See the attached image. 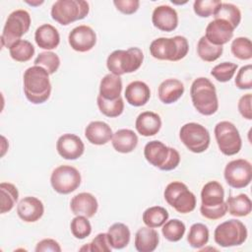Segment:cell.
Returning <instances> with one entry per match:
<instances>
[{
	"label": "cell",
	"mask_w": 252,
	"mask_h": 252,
	"mask_svg": "<svg viewBox=\"0 0 252 252\" xmlns=\"http://www.w3.org/2000/svg\"><path fill=\"white\" fill-rule=\"evenodd\" d=\"M35 251L36 252H43V251L61 252V247L56 240L52 238H44L36 244Z\"/></svg>",
	"instance_id": "obj_48"
},
{
	"label": "cell",
	"mask_w": 252,
	"mask_h": 252,
	"mask_svg": "<svg viewBox=\"0 0 252 252\" xmlns=\"http://www.w3.org/2000/svg\"><path fill=\"white\" fill-rule=\"evenodd\" d=\"M70 229L77 239H85L92 233V224L87 217L76 216L70 223Z\"/></svg>",
	"instance_id": "obj_41"
},
{
	"label": "cell",
	"mask_w": 252,
	"mask_h": 252,
	"mask_svg": "<svg viewBox=\"0 0 252 252\" xmlns=\"http://www.w3.org/2000/svg\"><path fill=\"white\" fill-rule=\"evenodd\" d=\"M24 94L27 99L33 104L45 102L51 94L49 74L39 66L29 67L23 76Z\"/></svg>",
	"instance_id": "obj_1"
},
{
	"label": "cell",
	"mask_w": 252,
	"mask_h": 252,
	"mask_svg": "<svg viewBox=\"0 0 252 252\" xmlns=\"http://www.w3.org/2000/svg\"><path fill=\"white\" fill-rule=\"evenodd\" d=\"M1 193V214L10 212L19 199V191L17 187L9 182H2L0 184Z\"/></svg>",
	"instance_id": "obj_33"
},
{
	"label": "cell",
	"mask_w": 252,
	"mask_h": 252,
	"mask_svg": "<svg viewBox=\"0 0 252 252\" xmlns=\"http://www.w3.org/2000/svg\"><path fill=\"white\" fill-rule=\"evenodd\" d=\"M90 12V5L84 0H58L51 7V18L62 26L85 19Z\"/></svg>",
	"instance_id": "obj_7"
},
{
	"label": "cell",
	"mask_w": 252,
	"mask_h": 252,
	"mask_svg": "<svg viewBox=\"0 0 252 252\" xmlns=\"http://www.w3.org/2000/svg\"><path fill=\"white\" fill-rule=\"evenodd\" d=\"M27 4L31 5V6H38V5H41L43 3V1H36V2H31V1H26Z\"/></svg>",
	"instance_id": "obj_50"
},
{
	"label": "cell",
	"mask_w": 252,
	"mask_h": 252,
	"mask_svg": "<svg viewBox=\"0 0 252 252\" xmlns=\"http://www.w3.org/2000/svg\"><path fill=\"white\" fill-rule=\"evenodd\" d=\"M234 84L239 90H251L252 88V66H242L236 74Z\"/></svg>",
	"instance_id": "obj_45"
},
{
	"label": "cell",
	"mask_w": 252,
	"mask_h": 252,
	"mask_svg": "<svg viewBox=\"0 0 252 252\" xmlns=\"http://www.w3.org/2000/svg\"><path fill=\"white\" fill-rule=\"evenodd\" d=\"M209 236V228L204 223L196 222L190 226L187 241L191 247L201 249L208 243Z\"/></svg>",
	"instance_id": "obj_34"
},
{
	"label": "cell",
	"mask_w": 252,
	"mask_h": 252,
	"mask_svg": "<svg viewBox=\"0 0 252 252\" xmlns=\"http://www.w3.org/2000/svg\"><path fill=\"white\" fill-rule=\"evenodd\" d=\"M225 203L228 213L234 217H246L252 210L251 200L246 194L230 196Z\"/></svg>",
	"instance_id": "obj_30"
},
{
	"label": "cell",
	"mask_w": 252,
	"mask_h": 252,
	"mask_svg": "<svg viewBox=\"0 0 252 252\" xmlns=\"http://www.w3.org/2000/svg\"><path fill=\"white\" fill-rule=\"evenodd\" d=\"M185 230L186 227L183 221L178 219H172L163 223L161 233L166 240L170 242H177L183 237Z\"/></svg>",
	"instance_id": "obj_38"
},
{
	"label": "cell",
	"mask_w": 252,
	"mask_h": 252,
	"mask_svg": "<svg viewBox=\"0 0 252 252\" xmlns=\"http://www.w3.org/2000/svg\"><path fill=\"white\" fill-rule=\"evenodd\" d=\"M110 246L113 249H123L130 241L131 232L129 227L122 222H115L107 230Z\"/></svg>",
	"instance_id": "obj_29"
},
{
	"label": "cell",
	"mask_w": 252,
	"mask_h": 252,
	"mask_svg": "<svg viewBox=\"0 0 252 252\" xmlns=\"http://www.w3.org/2000/svg\"><path fill=\"white\" fill-rule=\"evenodd\" d=\"M152 22L158 30L169 32L177 28L178 15L174 8L168 5H160L154 9Z\"/></svg>",
	"instance_id": "obj_18"
},
{
	"label": "cell",
	"mask_w": 252,
	"mask_h": 252,
	"mask_svg": "<svg viewBox=\"0 0 252 252\" xmlns=\"http://www.w3.org/2000/svg\"><path fill=\"white\" fill-rule=\"evenodd\" d=\"M33 45L26 39H20L9 48L10 56L17 62H27L34 55Z\"/></svg>",
	"instance_id": "obj_36"
},
{
	"label": "cell",
	"mask_w": 252,
	"mask_h": 252,
	"mask_svg": "<svg viewBox=\"0 0 252 252\" xmlns=\"http://www.w3.org/2000/svg\"><path fill=\"white\" fill-rule=\"evenodd\" d=\"M159 242L158 231L149 226L141 227L135 234V248L139 252H153L157 249Z\"/></svg>",
	"instance_id": "obj_27"
},
{
	"label": "cell",
	"mask_w": 252,
	"mask_h": 252,
	"mask_svg": "<svg viewBox=\"0 0 252 252\" xmlns=\"http://www.w3.org/2000/svg\"><path fill=\"white\" fill-rule=\"evenodd\" d=\"M193 106L202 115L210 116L219 109V99L215 85L205 77L195 79L190 88Z\"/></svg>",
	"instance_id": "obj_3"
},
{
	"label": "cell",
	"mask_w": 252,
	"mask_h": 252,
	"mask_svg": "<svg viewBox=\"0 0 252 252\" xmlns=\"http://www.w3.org/2000/svg\"><path fill=\"white\" fill-rule=\"evenodd\" d=\"M185 88L181 81L177 79H166L162 81L158 89L159 100L164 104H171L177 101L184 94Z\"/></svg>",
	"instance_id": "obj_23"
},
{
	"label": "cell",
	"mask_w": 252,
	"mask_h": 252,
	"mask_svg": "<svg viewBox=\"0 0 252 252\" xmlns=\"http://www.w3.org/2000/svg\"><path fill=\"white\" fill-rule=\"evenodd\" d=\"M237 70V64L232 62H222L216 65L212 71L211 75L220 83H226L230 81Z\"/></svg>",
	"instance_id": "obj_42"
},
{
	"label": "cell",
	"mask_w": 252,
	"mask_h": 252,
	"mask_svg": "<svg viewBox=\"0 0 252 252\" xmlns=\"http://www.w3.org/2000/svg\"><path fill=\"white\" fill-rule=\"evenodd\" d=\"M135 128L137 132L144 137L154 136L158 134L161 128V119L156 112L144 111L137 116Z\"/></svg>",
	"instance_id": "obj_24"
},
{
	"label": "cell",
	"mask_w": 252,
	"mask_h": 252,
	"mask_svg": "<svg viewBox=\"0 0 252 252\" xmlns=\"http://www.w3.org/2000/svg\"><path fill=\"white\" fill-rule=\"evenodd\" d=\"M56 150L58 155L64 159L74 160L83 156L85 145L79 136L65 133L58 138L56 142Z\"/></svg>",
	"instance_id": "obj_16"
},
{
	"label": "cell",
	"mask_w": 252,
	"mask_h": 252,
	"mask_svg": "<svg viewBox=\"0 0 252 252\" xmlns=\"http://www.w3.org/2000/svg\"><path fill=\"white\" fill-rule=\"evenodd\" d=\"M31 16L28 11L18 9L13 11L7 18L1 34V44L3 47L10 48L16 41L27 33L31 27Z\"/></svg>",
	"instance_id": "obj_8"
},
{
	"label": "cell",
	"mask_w": 252,
	"mask_h": 252,
	"mask_svg": "<svg viewBox=\"0 0 252 252\" xmlns=\"http://www.w3.org/2000/svg\"><path fill=\"white\" fill-rule=\"evenodd\" d=\"M230 50L233 56L240 60H250L252 58V43L248 37L238 36L233 39Z\"/></svg>",
	"instance_id": "obj_39"
},
{
	"label": "cell",
	"mask_w": 252,
	"mask_h": 252,
	"mask_svg": "<svg viewBox=\"0 0 252 252\" xmlns=\"http://www.w3.org/2000/svg\"><path fill=\"white\" fill-rule=\"evenodd\" d=\"M68 42L71 48L75 51L87 52L94 47L96 43V34L91 27L80 25L69 32Z\"/></svg>",
	"instance_id": "obj_15"
},
{
	"label": "cell",
	"mask_w": 252,
	"mask_h": 252,
	"mask_svg": "<svg viewBox=\"0 0 252 252\" xmlns=\"http://www.w3.org/2000/svg\"><path fill=\"white\" fill-rule=\"evenodd\" d=\"M166 203L180 214H188L196 208V196L181 181H172L164 189Z\"/></svg>",
	"instance_id": "obj_9"
},
{
	"label": "cell",
	"mask_w": 252,
	"mask_h": 252,
	"mask_svg": "<svg viewBox=\"0 0 252 252\" xmlns=\"http://www.w3.org/2000/svg\"><path fill=\"white\" fill-rule=\"evenodd\" d=\"M112 136L111 127L103 121H92L85 128V137L93 145H105L111 140Z\"/></svg>",
	"instance_id": "obj_21"
},
{
	"label": "cell",
	"mask_w": 252,
	"mask_h": 252,
	"mask_svg": "<svg viewBox=\"0 0 252 252\" xmlns=\"http://www.w3.org/2000/svg\"><path fill=\"white\" fill-rule=\"evenodd\" d=\"M179 138L183 145L194 154L204 153L209 148L211 142L208 129L196 122H189L181 126Z\"/></svg>",
	"instance_id": "obj_12"
},
{
	"label": "cell",
	"mask_w": 252,
	"mask_h": 252,
	"mask_svg": "<svg viewBox=\"0 0 252 252\" xmlns=\"http://www.w3.org/2000/svg\"><path fill=\"white\" fill-rule=\"evenodd\" d=\"M113 4L119 12L125 15L136 13L140 7V1L138 0H114Z\"/></svg>",
	"instance_id": "obj_46"
},
{
	"label": "cell",
	"mask_w": 252,
	"mask_h": 252,
	"mask_svg": "<svg viewBox=\"0 0 252 252\" xmlns=\"http://www.w3.org/2000/svg\"><path fill=\"white\" fill-rule=\"evenodd\" d=\"M168 212L160 206H153L146 209L143 213L142 220L146 226L149 227H160L168 220Z\"/></svg>",
	"instance_id": "obj_32"
},
{
	"label": "cell",
	"mask_w": 252,
	"mask_h": 252,
	"mask_svg": "<svg viewBox=\"0 0 252 252\" xmlns=\"http://www.w3.org/2000/svg\"><path fill=\"white\" fill-rule=\"evenodd\" d=\"M200 213L205 219L212 220L221 219L227 213L224 190L220 182L213 180L203 186Z\"/></svg>",
	"instance_id": "obj_2"
},
{
	"label": "cell",
	"mask_w": 252,
	"mask_h": 252,
	"mask_svg": "<svg viewBox=\"0 0 252 252\" xmlns=\"http://www.w3.org/2000/svg\"><path fill=\"white\" fill-rule=\"evenodd\" d=\"M43 203L33 196L24 197L17 205V214L26 222L37 221L43 216Z\"/></svg>",
	"instance_id": "obj_19"
},
{
	"label": "cell",
	"mask_w": 252,
	"mask_h": 252,
	"mask_svg": "<svg viewBox=\"0 0 252 252\" xmlns=\"http://www.w3.org/2000/svg\"><path fill=\"white\" fill-rule=\"evenodd\" d=\"M1 139H2V153H1V157H3V156L5 155V152L7 151V149L4 147V144H5V143L8 144V143H7V141H6V139H5L4 136H1Z\"/></svg>",
	"instance_id": "obj_49"
},
{
	"label": "cell",
	"mask_w": 252,
	"mask_h": 252,
	"mask_svg": "<svg viewBox=\"0 0 252 252\" xmlns=\"http://www.w3.org/2000/svg\"><path fill=\"white\" fill-rule=\"evenodd\" d=\"M122 92V80L111 73L106 74L99 83V94L104 99L113 100L120 97Z\"/></svg>",
	"instance_id": "obj_28"
},
{
	"label": "cell",
	"mask_w": 252,
	"mask_h": 252,
	"mask_svg": "<svg viewBox=\"0 0 252 252\" xmlns=\"http://www.w3.org/2000/svg\"><path fill=\"white\" fill-rule=\"evenodd\" d=\"M124 96L126 101L132 106H143L151 97L150 87L142 81H133L127 85Z\"/></svg>",
	"instance_id": "obj_22"
},
{
	"label": "cell",
	"mask_w": 252,
	"mask_h": 252,
	"mask_svg": "<svg viewBox=\"0 0 252 252\" xmlns=\"http://www.w3.org/2000/svg\"><path fill=\"white\" fill-rule=\"evenodd\" d=\"M112 247L110 246V242L108 239L107 232L98 233L91 243L86 244L85 246L81 247V251H97V252H110Z\"/></svg>",
	"instance_id": "obj_43"
},
{
	"label": "cell",
	"mask_w": 252,
	"mask_h": 252,
	"mask_svg": "<svg viewBox=\"0 0 252 252\" xmlns=\"http://www.w3.org/2000/svg\"><path fill=\"white\" fill-rule=\"evenodd\" d=\"M248 232L245 224L236 219L220 223L214 231L215 242L220 247L238 246L245 242Z\"/></svg>",
	"instance_id": "obj_10"
},
{
	"label": "cell",
	"mask_w": 252,
	"mask_h": 252,
	"mask_svg": "<svg viewBox=\"0 0 252 252\" xmlns=\"http://www.w3.org/2000/svg\"><path fill=\"white\" fill-rule=\"evenodd\" d=\"M144 157L150 164L163 171L175 169L180 162V155L177 150L167 147L158 140L150 141L146 144Z\"/></svg>",
	"instance_id": "obj_5"
},
{
	"label": "cell",
	"mask_w": 252,
	"mask_h": 252,
	"mask_svg": "<svg viewBox=\"0 0 252 252\" xmlns=\"http://www.w3.org/2000/svg\"><path fill=\"white\" fill-rule=\"evenodd\" d=\"M215 138L219 150L224 156H234L239 153L242 141L236 126L229 121H220L215 126Z\"/></svg>",
	"instance_id": "obj_11"
},
{
	"label": "cell",
	"mask_w": 252,
	"mask_h": 252,
	"mask_svg": "<svg viewBox=\"0 0 252 252\" xmlns=\"http://www.w3.org/2000/svg\"><path fill=\"white\" fill-rule=\"evenodd\" d=\"M226 183L235 189H241L248 186L252 179V165L243 158H237L229 161L223 171Z\"/></svg>",
	"instance_id": "obj_14"
},
{
	"label": "cell",
	"mask_w": 252,
	"mask_h": 252,
	"mask_svg": "<svg viewBox=\"0 0 252 252\" xmlns=\"http://www.w3.org/2000/svg\"><path fill=\"white\" fill-rule=\"evenodd\" d=\"M233 32L234 29L227 22L215 19L208 24L204 36L212 44L222 46L232 38Z\"/></svg>",
	"instance_id": "obj_17"
},
{
	"label": "cell",
	"mask_w": 252,
	"mask_h": 252,
	"mask_svg": "<svg viewBox=\"0 0 252 252\" xmlns=\"http://www.w3.org/2000/svg\"><path fill=\"white\" fill-rule=\"evenodd\" d=\"M33 63L35 66L45 69L49 75H52L60 67V58L52 51H43L36 56Z\"/></svg>",
	"instance_id": "obj_40"
},
{
	"label": "cell",
	"mask_w": 252,
	"mask_h": 252,
	"mask_svg": "<svg viewBox=\"0 0 252 252\" xmlns=\"http://www.w3.org/2000/svg\"><path fill=\"white\" fill-rule=\"evenodd\" d=\"M70 209L74 215L85 216L89 219L93 218L96 214L98 203L93 194L89 192H82L71 199Z\"/></svg>",
	"instance_id": "obj_20"
},
{
	"label": "cell",
	"mask_w": 252,
	"mask_h": 252,
	"mask_svg": "<svg viewBox=\"0 0 252 252\" xmlns=\"http://www.w3.org/2000/svg\"><path fill=\"white\" fill-rule=\"evenodd\" d=\"M222 52V46L212 44L205 36H202L197 43V54L203 61L214 62L221 56Z\"/></svg>",
	"instance_id": "obj_35"
},
{
	"label": "cell",
	"mask_w": 252,
	"mask_h": 252,
	"mask_svg": "<svg viewBox=\"0 0 252 252\" xmlns=\"http://www.w3.org/2000/svg\"><path fill=\"white\" fill-rule=\"evenodd\" d=\"M144 61L143 51L139 47H130L127 50L112 51L106 59V67L111 74L122 76L137 71Z\"/></svg>",
	"instance_id": "obj_6"
},
{
	"label": "cell",
	"mask_w": 252,
	"mask_h": 252,
	"mask_svg": "<svg viewBox=\"0 0 252 252\" xmlns=\"http://www.w3.org/2000/svg\"><path fill=\"white\" fill-rule=\"evenodd\" d=\"M251 101H252V94H243L237 103V108L241 116L247 120L252 119V110H251Z\"/></svg>",
	"instance_id": "obj_47"
},
{
	"label": "cell",
	"mask_w": 252,
	"mask_h": 252,
	"mask_svg": "<svg viewBox=\"0 0 252 252\" xmlns=\"http://www.w3.org/2000/svg\"><path fill=\"white\" fill-rule=\"evenodd\" d=\"M96 103L99 111L103 115L110 118L120 116L124 110V101L121 96L113 100H108L104 99L100 95H97Z\"/></svg>",
	"instance_id": "obj_37"
},
{
	"label": "cell",
	"mask_w": 252,
	"mask_h": 252,
	"mask_svg": "<svg viewBox=\"0 0 252 252\" xmlns=\"http://www.w3.org/2000/svg\"><path fill=\"white\" fill-rule=\"evenodd\" d=\"M215 19H220L227 22L234 30L238 27L241 21V12L237 6L231 3L221 2L213 15Z\"/></svg>",
	"instance_id": "obj_31"
},
{
	"label": "cell",
	"mask_w": 252,
	"mask_h": 252,
	"mask_svg": "<svg viewBox=\"0 0 252 252\" xmlns=\"http://www.w3.org/2000/svg\"><path fill=\"white\" fill-rule=\"evenodd\" d=\"M82 182L80 171L71 165L63 164L53 169L50 175V184L59 194L67 195L79 188Z\"/></svg>",
	"instance_id": "obj_13"
},
{
	"label": "cell",
	"mask_w": 252,
	"mask_h": 252,
	"mask_svg": "<svg viewBox=\"0 0 252 252\" xmlns=\"http://www.w3.org/2000/svg\"><path fill=\"white\" fill-rule=\"evenodd\" d=\"M113 149L121 154L133 152L138 145V136L131 129H119L111 138Z\"/></svg>",
	"instance_id": "obj_26"
},
{
	"label": "cell",
	"mask_w": 252,
	"mask_h": 252,
	"mask_svg": "<svg viewBox=\"0 0 252 252\" xmlns=\"http://www.w3.org/2000/svg\"><path fill=\"white\" fill-rule=\"evenodd\" d=\"M34 40L39 48L50 51L60 43V34L55 27L50 24L39 26L34 32Z\"/></svg>",
	"instance_id": "obj_25"
},
{
	"label": "cell",
	"mask_w": 252,
	"mask_h": 252,
	"mask_svg": "<svg viewBox=\"0 0 252 252\" xmlns=\"http://www.w3.org/2000/svg\"><path fill=\"white\" fill-rule=\"evenodd\" d=\"M220 3V0H196L193 4V10L197 16L208 18L215 14Z\"/></svg>",
	"instance_id": "obj_44"
},
{
	"label": "cell",
	"mask_w": 252,
	"mask_h": 252,
	"mask_svg": "<svg viewBox=\"0 0 252 252\" xmlns=\"http://www.w3.org/2000/svg\"><path fill=\"white\" fill-rule=\"evenodd\" d=\"M189 51V43L185 36L175 35L173 37H158L150 44L151 55L158 60L179 61Z\"/></svg>",
	"instance_id": "obj_4"
}]
</instances>
